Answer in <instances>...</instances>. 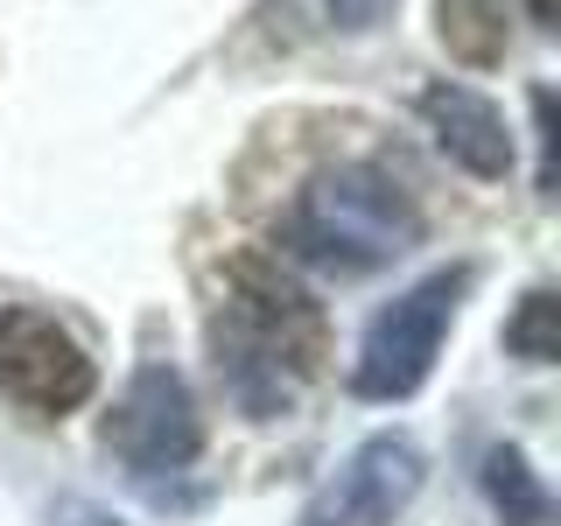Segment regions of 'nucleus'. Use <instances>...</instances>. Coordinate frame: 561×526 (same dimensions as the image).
Returning a JSON list of instances; mask_svg holds the SVG:
<instances>
[{"instance_id": "3", "label": "nucleus", "mask_w": 561, "mask_h": 526, "mask_svg": "<svg viewBox=\"0 0 561 526\" xmlns=\"http://www.w3.org/2000/svg\"><path fill=\"white\" fill-rule=\"evenodd\" d=\"M470 288V267H443L428 281H414L400 302H386L373 323H365L358 365H351V393L358 400H408L421 393V379L443 358V338L456 323V302Z\"/></svg>"}, {"instance_id": "2", "label": "nucleus", "mask_w": 561, "mask_h": 526, "mask_svg": "<svg viewBox=\"0 0 561 526\" xmlns=\"http://www.w3.org/2000/svg\"><path fill=\"white\" fill-rule=\"evenodd\" d=\"M288 245L302 260H316V267L373 274L421 245V210L386 169L344 162V169H323L302 183V197L288 210Z\"/></svg>"}, {"instance_id": "4", "label": "nucleus", "mask_w": 561, "mask_h": 526, "mask_svg": "<svg viewBox=\"0 0 561 526\" xmlns=\"http://www.w3.org/2000/svg\"><path fill=\"white\" fill-rule=\"evenodd\" d=\"M0 393L28 414H78L99 393V365L57 316L0 309Z\"/></svg>"}, {"instance_id": "5", "label": "nucleus", "mask_w": 561, "mask_h": 526, "mask_svg": "<svg viewBox=\"0 0 561 526\" xmlns=\"http://www.w3.org/2000/svg\"><path fill=\"white\" fill-rule=\"evenodd\" d=\"M105 443L113 456L134 470V478H175V470L197 464L204 449V421H197V400H190L183 373H169V365H148V373H134L127 400H119L113 428H105Z\"/></svg>"}, {"instance_id": "10", "label": "nucleus", "mask_w": 561, "mask_h": 526, "mask_svg": "<svg viewBox=\"0 0 561 526\" xmlns=\"http://www.w3.org/2000/svg\"><path fill=\"white\" fill-rule=\"evenodd\" d=\"M505 351L526 365H554L561 358V302H554V288H534L519 302V316L505 323Z\"/></svg>"}, {"instance_id": "1", "label": "nucleus", "mask_w": 561, "mask_h": 526, "mask_svg": "<svg viewBox=\"0 0 561 526\" xmlns=\"http://www.w3.org/2000/svg\"><path fill=\"white\" fill-rule=\"evenodd\" d=\"M330 358L323 302L280 267L274 253H239L225 267V316H218V373L253 414L288 408L295 379H316Z\"/></svg>"}, {"instance_id": "7", "label": "nucleus", "mask_w": 561, "mask_h": 526, "mask_svg": "<svg viewBox=\"0 0 561 526\" xmlns=\"http://www.w3.org/2000/svg\"><path fill=\"white\" fill-rule=\"evenodd\" d=\"M421 119H428L435 148H443L456 169L484 175V183L513 175V134H505L499 105L478 99L470 84H428V92H421Z\"/></svg>"}, {"instance_id": "6", "label": "nucleus", "mask_w": 561, "mask_h": 526, "mask_svg": "<svg viewBox=\"0 0 561 526\" xmlns=\"http://www.w3.org/2000/svg\"><path fill=\"white\" fill-rule=\"evenodd\" d=\"M421 478H428V464H421V449L408 435H365L344 456L337 478L302 505L295 526H393L414 505Z\"/></svg>"}, {"instance_id": "9", "label": "nucleus", "mask_w": 561, "mask_h": 526, "mask_svg": "<svg viewBox=\"0 0 561 526\" xmlns=\"http://www.w3.org/2000/svg\"><path fill=\"white\" fill-rule=\"evenodd\" d=\"M484 499L505 526H554L548 484H540V470L526 464V449H513V443H499L484 456Z\"/></svg>"}, {"instance_id": "11", "label": "nucleus", "mask_w": 561, "mask_h": 526, "mask_svg": "<svg viewBox=\"0 0 561 526\" xmlns=\"http://www.w3.org/2000/svg\"><path fill=\"white\" fill-rule=\"evenodd\" d=\"M323 8H330V22H337V28H379L400 0H323Z\"/></svg>"}, {"instance_id": "8", "label": "nucleus", "mask_w": 561, "mask_h": 526, "mask_svg": "<svg viewBox=\"0 0 561 526\" xmlns=\"http://www.w3.org/2000/svg\"><path fill=\"white\" fill-rule=\"evenodd\" d=\"M435 35L463 70H491L505 64V43H513V8L505 0H435Z\"/></svg>"}, {"instance_id": "12", "label": "nucleus", "mask_w": 561, "mask_h": 526, "mask_svg": "<svg viewBox=\"0 0 561 526\" xmlns=\"http://www.w3.org/2000/svg\"><path fill=\"white\" fill-rule=\"evenodd\" d=\"M57 526H119V519L99 513V505H84V499H64L57 505Z\"/></svg>"}]
</instances>
